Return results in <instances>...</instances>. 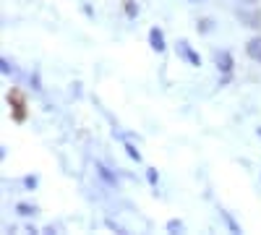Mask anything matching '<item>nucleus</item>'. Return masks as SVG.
I'll use <instances>...</instances> for the list:
<instances>
[{"label": "nucleus", "instance_id": "nucleus-1", "mask_svg": "<svg viewBox=\"0 0 261 235\" xmlns=\"http://www.w3.org/2000/svg\"><path fill=\"white\" fill-rule=\"evenodd\" d=\"M175 53H178V58L183 60V63H188V66H193V68H199L201 66V55L196 53L186 39H178V45H175Z\"/></svg>", "mask_w": 261, "mask_h": 235}, {"label": "nucleus", "instance_id": "nucleus-2", "mask_svg": "<svg viewBox=\"0 0 261 235\" xmlns=\"http://www.w3.org/2000/svg\"><path fill=\"white\" fill-rule=\"evenodd\" d=\"M214 66L220 68V73L230 76V73H232V66H235V60H232V55H230L227 50H220V53H214Z\"/></svg>", "mask_w": 261, "mask_h": 235}, {"label": "nucleus", "instance_id": "nucleus-3", "mask_svg": "<svg viewBox=\"0 0 261 235\" xmlns=\"http://www.w3.org/2000/svg\"><path fill=\"white\" fill-rule=\"evenodd\" d=\"M238 18H241L246 27H251V29L261 27V13L256 8H241V11H238Z\"/></svg>", "mask_w": 261, "mask_h": 235}, {"label": "nucleus", "instance_id": "nucleus-4", "mask_svg": "<svg viewBox=\"0 0 261 235\" xmlns=\"http://www.w3.org/2000/svg\"><path fill=\"white\" fill-rule=\"evenodd\" d=\"M149 45H151V50H154V53H165L167 42H165V32L160 27H151L149 29Z\"/></svg>", "mask_w": 261, "mask_h": 235}, {"label": "nucleus", "instance_id": "nucleus-5", "mask_svg": "<svg viewBox=\"0 0 261 235\" xmlns=\"http://www.w3.org/2000/svg\"><path fill=\"white\" fill-rule=\"evenodd\" d=\"M94 170H97V175L102 178V183H105V186H110V188H115V186H118V175L113 173L110 167H105L102 162H97V165H94Z\"/></svg>", "mask_w": 261, "mask_h": 235}, {"label": "nucleus", "instance_id": "nucleus-6", "mask_svg": "<svg viewBox=\"0 0 261 235\" xmlns=\"http://www.w3.org/2000/svg\"><path fill=\"white\" fill-rule=\"evenodd\" d=\"M246 55L256 63H261V37H251L246 42Z\"/></svg>", "mask_w": 261, "mask_h": 235}, {"label": "nucleus", "instance_id": "nucleus-7", "mask_svg": "<svg viewBox=\"0 0 261 235\" xmlns=\"http://www.w3.org/2000/svg\"><path fill=\"white\" fill-rule=\"evenodd\" d=\"M8 102L13 105V118H16V120H24V99H21V94L11 92V94H8Z\"/></svg>", "mask_w": 261, "mask_h": 235}, {"label": "nucleus", "instance_id": "nucleus-8", "mask_svg": "<svg viewBox=\"0 0 261 235\" xmlns=\"http://www.w3.org/2000/svg\"><path fill=\"white\" fill-rule=\"evenodd\" d=\"M16 212H18L21 217H34L37 215V206L34 204H27V201H18L16 204Z\"/></svg>", "mask_w": 261, "mask_h": 235}, {"label": "nucleus", "instance_id": "nucleus-9", "mask_svg": "<svg viewBox=\"0 0 261 235\" xmlns=\"http://www.w3.org/2000/svg\"><path fill=\"white\" fill-rule=\"evenodd\" d=\"M196 29H199L201 34H209V32H214V21L212 18H201L199 24H196Z\"/></svg>", "mask_w": 261, "mask_h": 235}, {"label": "nucleus", "instance_id": "nucleus-10", "mask_svg": "<svg viewBox=\"0 0 261 235\" xmlns=\"http://www.w3.org/2000/svg\"><path fill=\"white\" fill-rule=\"evenodd\" d=\"M0 71H3V76H13L16 68H13V63L8 58H0Z\"/></svg>", "mask_w": 261, "mask_h": 235}, {"label": "nucleus", "instance_id": "nucleus-11", "mask_svg": "<svg viewBox=\"0 0 261 235\" xmlns=\"http://www.w3.org/2000/svg\"><path fill=\"white\" fill-rule=\"evenodd\" d=\"M125 154L130 157V160H136V162H141V152L136 149V144H125Z\"/></svg>", "mask_w": 261, "mask_h": 235}, {"label": "nucleus", "instance_id": "nucleus-12", "mask_svg": "<svg viewBox=\"0 0 261 235\" xmlns=\"http://www.w3.org/2000/svg\"><path fill=\"white\" fill-rule=\"evenodd\" d=\"M222 217H225V222H227L230 232H241V225H238V222L232 220V215H230V212H222Z\"/></svg>", "mask_w": 261, "mask_h": 235}, {"label": "nucleus", "instance_id": "nucleus-13", "mask_svg": "<svg viewBox=\"0 0 261 235\" xmlns=\"http://www.w3.org/2000/svg\"><path fill=\"white\" fill-rule=\"evenodd\" d=\"M21 183H24L27 191H34V188L39 186V178H37V175H24V180H21Z\"/></svg>", "mask_w": 261, "mask_h": 235}, {"label": "nucleus", "instance_id": "nucleus-14", "mask_svg": "<svg viewBox=\"0 0 261 235\" xmlns=\"http://www.w3.org/2000/svg\"><path fill=\"white\" fill-rule=\"evenodd\" d=\"M125 16L128 18H136L139 16V6L134 3V0H125Z\"/></svg>", "mask_w": 261, "mask_h": 235}, {"label": "nucleus", "instance_id": "nucleus-15", "mask_svg": "<svg viewBox=\"0 0 261 235\" xmlns=\"http://www.w3.org/2000/svg\"><path fill=\"white\" fill-rule=\"evenodd\" d=\"M165 227H167V232H175V235L183 232V222H180V220H167Z\"/></svg>", "mask_w": 261, "mask_h": 235}, {"label": "nucleus", "instance_id": "nucleus-16", "mask_svg": "<svg viewBox=\"0 0 261 235\" xmlns=\"http://www.w3.org/2000/svg\"><path fill=\"white\" fill-rule=\"evenodd\" d=\"M146 180H149V186H157V180H160V173H157L154 167H149V170H146Z\"/></svg>", "mask_w": 261, "mask_h": 235}, {"label": "nucleus", "instance_id": "nucleus-17", "mask_svg": "<svg viewBox=\"0 0 261 235\" xmlns=\"http://www.w3.org/2000/svg\"><path fill=\"white\" fill-rule=\"evenodd\" d=\"M107 227H110V230H115V232H125V230H123L120 225H115L113 220H107Z\"/></svg>", "mask_w": 261, "mask_h": 235}, {"label": "nucleus", "instance_id": "nucleus-18", "mask_svg": "<svg viewBox=\"0 0 261 235\" xmlns=\"http://www.w3.org/2000/svg\"><path fill=\"white\" fill-rule=\"evenodd\" d=\"M29 81H32V87H34V89H37V92H39V89H42V87H39V76H37V73H34V76H32V79H29Z\"/></svg>", "mask_w": 261, "mask_h": 235}, {"label": "nucleus", "instance_id": "nucleus-19", "mask_svg": "<svg viewBox=\"0 0 261 235\" xmlns=\"http://www.w3.org/2000/svg\"><path fill=\"white\" fill-rule=\"evenodd\" d=\"M188 3H204V0H188Z\"/></svg>", "mask_w": 261, "mask_h": 235}]
</instances>
